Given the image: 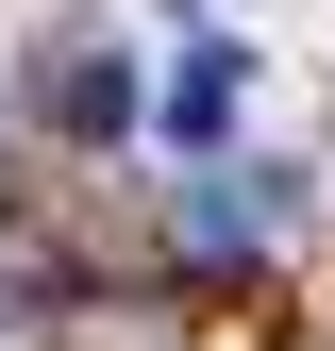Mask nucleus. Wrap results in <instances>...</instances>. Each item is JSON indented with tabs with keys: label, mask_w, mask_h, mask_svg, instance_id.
<instances>
[{
	"label": "nucleus",
	"mask_w": 335,
	"mask_h": 351,
	"mask_svg": "<svg viewBox=\"0 0 335 351\" xmlns=\"http://www.w3.org/2000/svg\"><path fill=\"white\" fill-rule=\"evenodd\" d=\"M34 117H67V134H117V117H135V67H117L101 34H51V51H34Z\"/></svg>",
	"instance_id": "obj_1"
},
{
	"label": "nucleus",
	"mask_w": 335,
	"mask_h": 351,
	"mask_svg": "<svg viewBox=\"0 0 335 351\" xmlns=\"http://www.w3.org/2000/svg\"><path fill=\"white\" fill-rule=\"evenodd\" d=\"M218 117H235V51L201 34V51L168 67V101H151V134H168V151H218Z\"/></svg>",
	"instance_id": "obj_2"
},
{
	"label": "nucleus",
	"mask_w": 335,
	"mask_h": 351,
	"mask_svg": "<svg viewBox=\"0 0 335 351\" xmlns=\"http://www.w3.org/2000/svg\"><path fill=\"white\" fill-rule=\"evenodd\" d=\"M268 217H285L268 184H201V201H185V251H201V268H235V251L268 234Z\"/></svg>",
	"instance_id": "obj_3"
}]
</instances>
